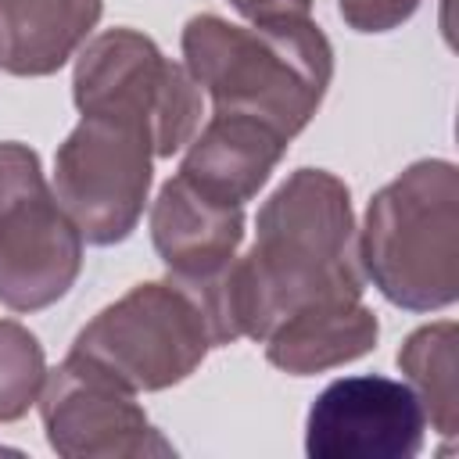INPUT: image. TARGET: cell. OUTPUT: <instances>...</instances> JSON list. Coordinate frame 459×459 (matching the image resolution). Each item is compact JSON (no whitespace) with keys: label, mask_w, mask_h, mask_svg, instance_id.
Returning <instances> with one entry per match:
<instances>
[{"label":"cell","mask_w":459,"mask_h":459,"mask_svg":"<svg viewBox=\"0 0 459 459\" xmlns=\"http://www.w3.org/2000/svg\"><path fill=\"white\" fill-rule=\"evenodd\" d=\"M43 380L47 369L39 341L25 326L0 319V423L25 416Z\"/></svg>","instance_id":"obj_15"},{"label":"cell","mask_w":459,"mask_h":459,"mask_svg":"<svg viewBox=\"0 0 459 459\" xmlns=\"http://www.w3.org/2000/svg\"><path fill=\"white\" fill-rule=\"evenodd\" d=\"M82 269V233L50 194L39 154L0 143V305L36 312L68 294Z\"/></svg>","instance_id":"obj_5"},{"label":"cell","mask_w":459,"mask_h":459,"mask_svg":"<svg viewBox=\"0 0 459 459\" xmlns=\"http://www.w3.org/2000/svg\"><path fill=\"white\" fill-rule=\"evenodd\" d=\"M215 344L204 298L172 280L133 287L75 337L72 355L126 391H161L190 377Z\"/></svg>","instance_id":"obj_4"},{"label":"cell","mask_w":459,"mask_h":459,"mask_svg":"<svg viewBox=\"0 0 459 459\" xmlns=\"http://www.w3.org/2000/svg\"><path fill=\"white\" fill-rule=\"evenodd\" d=\"M194 82L208 86L215 115H244L290 140L319 108L333 54L312 18L240 29L197 14L183 29Z\"/></svg>","instance_id":"obj_2"},{"label":"cell","mask_w":459,"mask_h":459,"mask_svg":"<svg viewBox=\"0 0 459 459\" xmlns=\"http://www.w3.org/2000/svg\"><path fill=\"white\" fill-rule=\"evenodd\" d=\"M287 140L269 126L244 115H212L197 143L190 147L179 179L208 201L240 208L258 194L280 161Z\"/></svg>","instance_id":"obj_11"},{"label":"cell","mask_w":459,"mask_h":459,"mask_svg":"<svg viewBox=\"0 0 459 459\" xmlns=\"http://www.w3.org/2000/svg\"><path fill=\"white\" fill-rule=\"evenodd\" d=\"M240 14H247L255 25H273V22H301L308 18L312 0H233Z\"/></svg>","instance_id":"obj_17"},{"label":"cell","mask_w":459,"mask_h":459,"mask_svg":"<svg viewBox=\"0 0 459 459\" xmlns=\"http://www.w3.org/2000/svg\"><path fill=\"white\" fill-rule=\"evenodd\" d=\"M151 233L172 280L197 290L208 305L212 287L230 269L233 251L244 237V215L233 204L208 201L176 176L161 186L151 215Z\"/></svg>","instance_id":"obj_10"},{"label":"cell","mask_w":459,"mask_h":459,"mask_svg":"<svg viewBox=\"0 0 459 459\" xmlns=\"http://www.w3.org/2000/svg\"><path fill=\"white\" fill-rule=\"evenodd\" d=\"M420 0H337L344 22L359 32H387L402 25Z\"/></svg>","instance_id":"obj_16"},{"label":"cell","mask_w":459,"mask_h":459,"mask_svg":"<svg viewBox=\"0 0 459 459\" xmlns=\"http://www.w3.org/2000/svg\"><path fill=\"white\" fill-rule=\"evenodd\" d=\"M359 255L348 186L323 169H298L258 212V240L230 262L208 294L215 341H265L308 305L359 298Z\"/></svg>","instance_id":"obj_1"},{"label":"cell","mask_w":459,"mask_h":459,"mask_svg":"<svg viewBox=\"0 0 459 459\" xmlns=\"http://www.w3.org/2000/svg\"><path fill=\"white\" fill-rule=\"evenodd\" d=\"M269 362L280 369L305 377L348 359H359L377 341V319L359 298H333L301 308L287 323H280L269 337Z\"/></svg>","instance_id":"obj_13"},{"label":"cell","mask_w":459,"mask_h":459,"mask_svg":"<svg viewBox=\"0 0 459 459\" xmlns=\"http://www.w3.org/2000/svg\"><path fill=\"white\" fill-rule=\"evenodd\" d=\"M43 423L50 448L61 455H147L172 452L147 423L133 391L68 355L47 380Z\"/></svg>","instance_id":"obj_9"},{"label":"cell","mask_w":459,"mask_h":459,"mask_svg":"<svg viewBox=\"0 0 459 459\" xmlns=\"http://www.w3.org/2000/svg\"><path fill=\"white\" fill-rule=\"evenodd\" d=\"M427 412L416 391L391 377H341L319 391L305 420L312 459H412Z\"/></svg>","instance_id":"obj_8"},{"label":"cell","mask_w":459,"mask_h":459,"mask_svg":"<svg viewBox=\"0 0 459 459\" xmlns=\"http://www.w3.org/2000/svg\"><path fill=\"white\" fill-rule=\"evenodd\" d=\"M398 366L412 377V391L423 412L437 423V434H455V323L416 330L398 351Z\"/></svg>","instance_id":"obj_14"},{"label":"cell","mask_w":459,"mask_h":459,"mask_svg":"<svg viewBox=\"0 0 459 459\" xmlns=\"http://www.w3.org/2000/svg\"><path fill=\"white\" fill-rule=\"evenodd\" d=\"M100 0H0V68L50 75L97 25Z\"/></svg>","instance_id":"obj_12"},{"label":"cell","mask_w":459,"mask_h":459,"mask_svg":"<svg viewBox=\"0 0 459 459\" xmlns=\"http://www.w3.org/2000/svg\"><path fill=\"white\" fill-rule=\"evenodd\" d=\"M72 86L82 115H126L140 122L158 158L179 151L201 118V97L186 72L133 29L97 36L79 54Z\"/></svg>","instance_id":"obj_7"},{"label":"cell","mask_w":459,"mask_h":459,"mask_svg":"<svg viewBox=\"0 0 459 459\" xmlns=\"http://www.w3.org/2000/svg\"><path fill=\"white\" fill-rule=\"evenodd\" d=\"M151 133L126 115H82L54 158V197L86 244L108 247L133 233L151 186Z\"/></svg>","instance_id":"obj_6"},{"label":"cell","mask_w":459,"mask_h":459,"mask_svg":"<svg viewBox=\"0 0 459 459\" xmlns=\"http://www.w3.org/2000/svg\"><path fill=\"white\" fill-rule=\"evenodd\" d=\"M455 201L459 186L452 161H416L369 201L362 265L387 301L412 312L455 301Z\"/></svg>","instance_id":"obj_3"}]
</instances>
